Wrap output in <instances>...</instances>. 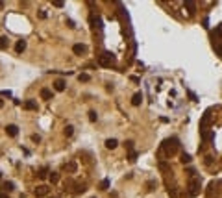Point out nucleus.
Wrapping results in <instances>:
<instances>
[{
	"mask_svg": "<svg viewBox=\"0 0 222 198\" xmlns=\"http://www.w3.org/2000/svg\"><path fill=\"white\" fill-rule=\"evenodd\" d=\"M117 146H119V141L117 139H108V141H105V148L113 150V148H117Z\"/></svg>",
	"mask_w": 222,
	"mask_h": 198,
	"instance_id": "nucleus-16",
	"label": "nucleus"
},
{
	"mask_svg": "<svg viewBox=\"0 0 222 198\" xmlns=\"http://www.w3.org/2000/svg\"><path fill=\"white\" fill-rule=\"evenodd\" d=\"M48 192H50V189H48L46 185H37V189L33 191V195L37 196V198H43V196H46Z\"/></svg>",
	"mask_w": 222,
	"mask_h": 198,
	"instance_id": "nucleus-5",
	"label": "nucleus"
},
{
	"mask_svg": "<svg viewBox=\"0 0 222 198\" xmlns=\"http://www.w3.org/2000/svg\"><path fill=\"white\" fill-rule=\"evenodd\" d=\"M211 161H213V157H211V156H205V165H211Z\"/></svg>",
	"mask_w": 222,
	"mask_h": 198,
	"instance_id": "nucleus-37",
	"label": "nucleus"
},
{
	"mask_svg": "<svg viewBox=\"0 0 222 198\" xmlns=\"http://www.w3.org/2000/svg\"><path fill=\"white\" fill-rule=\"evenodd\" d=\"M4 8V2H0V9H2Z\"/></svg>",
	"mask_w": 222,
	"mask_h": 198,
	"instance_id": "nucleus-42",
	"label": "nucleus"
},
{
	"mask_svg": "<svg viewBox=\"0 0 222 198\" xmlns=\"http://www.w3.org/2000/svg\"><path fill=\"white\" fill-rule=\"evenodd\" d=\"M141 102H143V93H135L132 96V104L133 106H141Z\"/></svg>",
	"mask_w": 222,
	"mask_h": 198,
	"instance_id": "nucleus-13",
	"label": "nucleus"
},
{
	"mask_svg": "<svg viewBox=\"0 0 222 198\" xmlns=\"http://www.w3.org/2000/svg\"><path fill=\"white\" fill-rule=\"evenodd\" d=\"M85 191H87V185H85V183L76 185V192H85Z\"/></svg>",
	"mask_w": 222,
	"mask_h": 198,
	"instance_id": "nucleus-29",
	"label": "nucleus"
},
{
	"mask_svg": "<svg viewBox=\"0 0 222 198\" xmlns=\"http://www.w3.org/2000/svg\"><path fill=\"white\" fill-rule=\"evenodd\" d=\"M93 198H96V196H93Z\"/></svg>",
	"mask_w": 222,
	"mask_h": 198,
	"instance_id": "nucleus-46",
	"label": "nucleus"
},
{
	"mask_svg": "<svg viewBox=\"0 0 222 198\" xmlns=\"http://www.w3.org/2000/svg\"><path fill=\"white\" fill-rule=\"evenodd\" d=\"M0 198H8V195H6V192H2V195H0Z\"/></svg>",
	"mask_w": 222,
	"mask_h": 198,
	"instance_id": "nucleus-40",
	"label": "nucleus"
},
{
	"mask_svg": "<svg viewBox=\"0 0 222 198\" xmlns=\"http://www.w3.org/2000/svg\"><path fill=\"white\" fill-rule=\"evenodd\" d=\"M6 133H8L9 137H17V135H19V126H17V124H8V126H6Z\"/></svg>",
	"mask_w": 222,
	"mask_h": 198,
	"instance_id": "nucleus-6",
	"label": "nucleus"
},
{
	"mask_svg": "<svg viewBox=\"0 0 222 198\" xmlns=\"http://www.w3.org/2000/svg\"><path fill=\"white\" fill-rule=\"evenodd\" d=\"M39 17H41V19H46V11H44V9H39Z\"/></svg>",
	"mask_w": 222,
	"mask_h": 198,
	"instance_id": "nucleus-34",
	"label": "nucleus"
},
{
	"mask_svg": "<svg viewBox=\"0 0 222 198\" xmlns=\"http://www.w3.org/2000/svg\"><path fill=\"white\" fill-rule=\"evenodd\" d=\"M2 191H4V192L15 191V183H13V181H4V183H2Z\"/></svg>",
	"mask_w": 222,
	"mask_h": 198,
	"instance_id": "nucleus-12",
	"label": "nucleus"
},
{
	"mask_svg": "<svg viewBox=\"0 0 222 198\" xmlns=\"http://www.w3.org/2000/svg\"><path fill=\"white\" fill-rule=\"evenodd\" d=\"M105 89H108L109 93H113V89H115V87H113V83H105Z\"/></svg>",
	"mask_w": 222,
	"mask_h": 198,
	"instance_id": "nucleus-35",
	"label": "nucleus"
},
{
	"mask_svg": "<svg viewBox=\"0 0 222 198\" xmlns=\"http://www.w3.org/2000/svg\"><path fill=\"white\" fill-rule=\"evenodd\" d=\"M159 169L163 170V172H170V167L165 163V161H159Z\"/></svg>",
	"mask_w": 222,
	"mask_h": 198,
	"instance_id": "nucleus-26",
	"label": "nucleus"
},
{
	"mask_svg": "<svg viewBox=\"0 0 222 198\" xmlns=\"http://www.w3.org/2000/svg\"><path fill=\"white\" fill-rule=\"evenodd\" d=\"M180 161H181L183 165H187V163H191V161H193V157H191L189 154H185V152H183V154L180 156Z\"/></svg>",
	"mask_w": 222,
	"mask_h": 198,
	"instance_id": "nucleus-18",
	"label": "nucleus"
},
{
	"mask_svg": "<svg viewBox=\"0 0 222 198\" xmlns=\"http://www.w3.org/2000/svg\"><path fill=\"white\" fill-rule=\"evenodd\" d=\"M65 170L67 172H70V174H72V172H76V169H78V165L74 163V161H70V163H65V167H63Z\"/></svg>",
	"mask_w": 222,
	"mask_h": 198,
	"instance_id": "nucleus-15",
	"label": "nucleus"
},
{
	"mask_svg": "<svg viewBox=\"0 0 222 198\" xmlns=\"http://www.w3.org/2000/svg\"><path fill=\"white\" fill-rule=\"evenodd\" d=\"M72 52L76 54V56H82V54L87 52V47H85V44H82V43H76V44L72 47Z\"/></svg>",
	"mask_w": 222,
	"mask_h": 198,
	"instance_id": "nucleus-7",
	"label": "nucleus"
},
{
	"mask_svg": "<svg viewBox=\"0 0 222 198\" xmlns=\"http://www.w3.org/2000/svg\"><path fill=\"white\" fill-rule=\"evenodd\" d=\"M108 189H109V180L105 178V180L100 181V191H108Z\"/></svg>",
	"mask_w": 222,
	"mask_h": 198,
	"instance_id": "nucleus-23",
	"label": "nucleus"
},
{
	"mask_svg": "<svg viewBox=\"0 0 222 198\" xmlns=\"http://www.w3.org/2000/svg\"><path fill=\"white\" fill-rule=\"evenodd\" d=\"M219 28H220V30H222V22H220V26H219Z\"/></svg>",
	"mask_w": 222,
	"mask_h": 198,
	"instance_id": "nucleus-43",
	"label": "nucleus"
},
{
	"mask_svg": "<svg viewBox=\"0 0 222 198\" xmlns=\"http://www.w3.org/2000/svg\"><path fill=\"white\" fill-rule=\"evenodd\" d=\"M133 145H135L133 141H126V143H124V146L128 148V152H132V150H133Z\"/></svg>",
	"mask_w": 222,
	"mask_h": 198,
	"instance_id": "nucleus-30",
	"label": "nucleus"
},
{
	"mask_svg": "<svg viewBox=\"0 0 222 198\" xmlns=\"http://www.w3.org/2000/svg\"><path fill=\"white\" fill-rule=\"evenodd\" d=\"M200 189H202V181H200V178H196V176H193L189 180V196H196L200 192Z\"/></svg>",
	"mask_w": 222,
	"mask_h": 198,
	"instance_id": "nucleus-2",
	"label": "nucleus"
},
{
	"mask_svg": "<svg viewBox=\"0 0 222 198\" xmlns=\"http://www.w3.org/2000/svg\"><path fill=\"white\" fill-rule=\"evenodd\" d=\"M0 180H2V172H0Z\"/></svg>",
	"mask_w": 222,
	"mask_h": 198,
	"instance_id": "nucleus-44",
	"label": "nucleus"
},
{
	"mask_svg": "<svg viewBox=\"0 0 222 198\" xmlns=\"http://www.w3.org/2000/svg\"><path fill=\"white\" fill-rule=\"evenodd\" d=\"M67 24H69V28H76L74 26V21H67Z\"/></svg>",
	"mask_w": 222,
	"mask_h": 198,
	"instance_id": "nucleus-39",
	"label": "nucleus"
},
{
	"mask_svg": "<svg viewBox=\"0 0 222 198\" xmlns=\"http://www.w3.org/2000/svg\"><path fill=\"white\" fill-rule=\"evenodd\" d=\"M32 141H33V143H41V137L35 133V135H32Z\"/></svg>",
	"mask_w": 222,
	"mask_h": 198,
	"instance_id": "nucleus-32",
	"label": "nucleus"
},
{
	"mask_svg": "<svg viewBox=\"0 0 222 198\" xmlns=\"http://www.w3.org/2000/svg\"><path fill=\"white\" fill-rule=\"evenodd\" d=\"M215 50H216V54L222 56V44L220 43H215Z\"/></svg>",
	"mask_w": 222,
	"mask_h": 198,
	"instance_id": "nucleus-31",
	"label": "nucleus"
},
{
	"mask_svg": "<svg viewBox=\"0 0 222 198\" xmlns=\"http://www.w3.org/2000/svg\"><path fill=\"white\" fill-rule=\"evenodd\" d=\"M48 174H50V172H48V169H46V167H43V169H41V170L37 172V176L41 178V180H44V178H46Z\"/></svg>",
	"mask_w": 222,
	"mask_h": 198,
	"instance_id": "nucleus-21",
	"label": "nucleus"
},
{
	"mask_svg": "<svg viewBox=\"0 0 222 198\" xmlns=\"http://www.w3.org/2000/svg\"><path fill=\"white\" fill-rule=\"evenodd\" d=\"M155 187H157V181H155V180H148V181H146V191H154Z\"/></svg>",
	"mask_w": 222,
	"mask_h": 198,
	"instance_id": "nucleus-19",
	"label": "nucleus"
},
{
	"mask_svg": "<svg viewBox=\"0 0 222 198\" xmlns=\"http://www.w3.org/2000/svg\"><path fill=\"white\" fill-rule=\"evenodd\" d=\"M48 178H50V181H52V183H58V181H59V174H58V172H50Z\"/></svg>",
	"mask_w": 222,
	"mask_h": 198,
	"instance_id": "nucleus-22",
	"label": "nucleus"
},
{
	"mask_svg": "<svg viewBox=\"0 0 222 198\" xmlns=\"http://www.w3.org/2000/svg\"><path fill=\"white\" fill-rule=\"evenodd\" d=\"M209 122H211V113H209V111H205L204 117H202V120H200V131H202V133H204V131H207Z\"/></svg>",
	"mask_w": 222,
	"mask_h": 198,
	"instance_id": "nucleus-4",
	"label": "nucleus"
},
{
	"mask_svg": "<svg viewBox=\"0 0 222 198\" xmlns=\"http://www.w3.org/2000/svg\"><path fill=\"white\" fill-rule=\"evenodd\" d=\"M72 133H74V128L72 126H67L65 128V137H72Z\"/></svg>",
	"mask_w": 222,
	"mask_h": 198,
	"instance_id": "nucleus-27",
	"label": "nucleus"
},
{
	"mask_svg": "<svg viewBox=\"0 0 222 198\" xmlns=\"http://www.w3.org/2000/svg\"><path fill=\"white\" fill-rule=\"evenodd\" d=\"M178 148H180V141L176 139V137H172V139H165L163 145L159 146V157H161L159 161H165V157L174 156L176 152H178Z\"/></svg>",
	"mask_w": 222,
	"mask_h": 198,
	"instance_id": "nucleus-1",
	"label": "nucleus"
},
{
	"mask_svg": "<svg viewBox=\"0 0 222 198\" xmlns=\"http://www.w3.org/2000/svg\"><path fill=\"white\" fill-rule=\"evenodd\" d=\"M65 87H67V83H65V80L58 78V80L54 82V89H56V91H65Z\"/></svg>",
	"mask_w": 222,
	"mask_h": 198,
	"instance_id": "nucleus-9",
	"label": "nucleus"
},
{
	"mask_svg": "<svg viewBox=\"0 0 222 198\" xmlns=\"http://www.w3.org/2000/svg\"><path fill=\"white\" fill-rule=\"evenodd\" d=\"M4 108V100H0V109H2Z\"/></svg>",
	"mask_w": 222,
	"mask_h": 198,
	"instance_id": "nucleus-41",
	"label": "nucleus"
},
{
	"mask_svg": "<svg viewBox=\"0 0 222 198\" xmlns=\"http://www.w3.org/2000/svg\"><path fill=\"white\" fill-rule=\"evenodd\" d=\"M128 161H132V163H133V161H137V152H135V150H132L128 154Z\"/></svg>",
	"mask_w": 222,
	"mask_h": 198,
	"instance_id": "nucleus-25",
	"label": "nucleus"
},
{
	"mask_svg": "<svg viewBox=\"0 0 222 198\" xmlns=\"http://www.w3.org/2000/svg\"><path fill=\"white\" fill-rule=\"evenodd\" d=\"M96 119H98L96 111H89V120H91V122H96Z\"/></svg>",
	"mask_w": 222,
	"mask_h": 198,
	"instance_id": "nucleus-28",
	"label": "nucleus"
},
{
	"mask_svg": "<svg viewBox=\"0 0 222 198\" xmlns=\"http://www.w3.org/2000/svg\"><path fill=\"white\" fill-rule=\"evenodd\" d=\"M215 39H222V30L220 28H215V32H213V41Z\"/></svg>",
	"mask_w": 222,
	"mask_h": 198,
	"instance_id": "nucleus-24",
	"label": "nucleus"
},
{
	"mask_svg": "<svg viewBox=\"0 0 222 198\" xmlns=\"http://www.w3.org/2000/svg\"><path fill=\"white\" fill-rule=\"evenodd\" d=\"M0 94H2V96H8V98H9V96H11V91H6V89H4V91H0Z\"/></svg>",
	"mask_w": 222,
	"mask_h": 198,
	"instance_id": "nucleus-33",
	"label": "nucleus"
},
{
	"mask_svg": "<svg viewBox=\"0 0 222 198\" xmlns=\"http://www.w3.org/2000/svg\"><path fill=\"white\" fill-rule=\"evenodd\" d=\"M24 109L37 111V102H35V100H26V102H24Z\"/></svg>",
	"mask_w": 222,
	"mask_h": 198,
	"instance_id": "nucleus-10",
	"label": "nucleus"
},
{
	"mask_svg": "<svg viewBox=\"0 0 222 198\" xmlns=\"http://www.w3.org/2000/svg\"><path fill=\"white\" fill-rule=\"evenodd\" d=\"M41 98L43 100H52V91H50L48 87H43L41 89Z\"/></svg>",
	"mask_w": 222,
	"mask_h": 198,
	"instance_id": "nucleus-11",
	"label": "nucleus"
},
{
	"mask_svg": "<svg viewBox=\"0 0 222 198\" xmlns=\"http://www.w3.org/2000/svg\"><path fill=\"white\" fill-rule=\"evenodd\" d=\"M89 80H91V76H89L87 72H82V74L78 76V82H82V83H87Z\"/></svg>",
	"mask_w": 222,
	"mask_h": 198,
	"instance_id": "nucleus-20",
	"label": "nucleus"
},
{
	"mask_svg": "<svg viewBox=\"0 0 222 198\" xmlns=\"http://www.w3.org/2000/svg\"><path fill=\"white\" fill-rule=\"evenodd\" d=\"M189 96H191V100H193V102H196V94L193 93V91H189Z\"/></svg>",
	"mask_w": 222,
	"mask_h": 198,
	"instance_id": "nucleus-38",
	"label": "nucleus"
},
{
	"mask_svg": "<svg viewBox=\"0 0 222 198\" xmlns=\"http://www.w3.org/2000/svg\"><path fill=\"white\" fill-rule=\"evenodd\" d=\"M50 198H54V196H50Z\"/></svg>",
	"mask_w": 222,
	"mask_h": 198,
	"instance_id": "nucleus-45",
	"label": "nucleus"
},
{
	"mask_svg": "<svg viewBox=\"0 0 222 198\" xmlns=\"http://www.w3.org/2000/svg\"><path fill=\"white\" fill-rule=\"evenodd\" d=\"M113 61H115V56L111 54V52H102V54L98 56V63L102 65V67H109Z\"/></svg>",
	"mask_w": 222,
	"mask_h": 198,
	"instance_id": "nucleus-3",
	"label": "nucleus"
},
{
	"mask_svg": "<svg viewBox=\"0 0 222 198\" xmlns=\"http://www.w3.org/2000/svg\"><path fill=\"white\" fill-rule=\"evenodd\" d=\"M183 6H185V9L189 11V15H194V13H196V4H194V2H185Z\"/></svg>",
	"mask_w": 222,
	"mask_h": 198,
	"instance_id": "nucleus-14",
	"label": "nucleus"
},
{
	"mask_svg": "<svg viewBox=\"0 0 222 198\" xmlns=\"http://www.w3.org/2000/svg\"><path fill=\"white\" fill-rule=\"evenodd\" d=\"M24 50H26V41H24V39H21V41L15 43V52H17V54H22Z\"/></svg>",
	"mask_w": 222,
	"mask_h": 198,
	"instance_id": "nucleus-8",
	"label": "nucleus"
},
{
	"mask_svg": "<svg viewBox=\"0 0 222 198\" xmlns=\"http://www.w3.org/2000/svg\"><path fill=\"white\" fill-rule=\"evenodd\" d=\"M56 8H63V2H59V0H56V2H52Z\"/></svg>",
	"mask_w": 222,
	"mask_h": 198,
	"instance_id": "nucleus-36",
	"label": "nucleus"
},
{
	"mask_svg": "<svg viewBox=\"0 0 222 198\" xmlns=\"http://www.w3.org/2000/svg\"><path fill=\"white\" fill-rule=\"evenodd\" d=\"M8 47H9V39L6 35H2L0 37V50H8Z\"/></svg>",
	"mask_w": 222,
	"mask_h": 198,
	"instance_id": "nucleus-17",
	"label": "nucleus"
}]
</instances>
